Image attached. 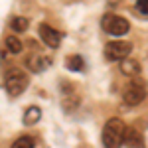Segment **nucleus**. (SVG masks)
<instances>
[{"mask_svg": "<svg viewBox=\"0 0 148 148\" xmlns=\"http://www.w3.org/2000/svg\"><path fill=\"white\" fill-rule=\"evenodd\" d=\"M126 126L121 119H111L103 128V146L105 148H121L125 138Z\"/></svg>", "mask_w": 148, "mask_h": 148, "instance_id": "obj_1", "label": "nucleus"}, {"mask_svg": "<svg viewBox=\"0 0 148 148\" xmlns=\"http://www.w3.org/2000/svg\"><path fill=\"white\" fill-rule=\"evenodd\" d=\"M28 85H30V79H28V75L22 69H18V67L8 69L6 79H4V89H6V93L10 97H20L28 89Z\"/></svg>", "mask_w": 148, "mask_h": 148, "instance_id": "obj_2", "label": "nucleus"}, {"mask_svg": "<svg viewBox=\"0 0 148 148\" xmlns=\"http://www.w3.org/2000/svg\"><path fill=\"white\" fill-rule=\"evenodd\" d=\"M101 28L111 36H125L130 30V24L126 22L123 16H116V14H105L101 20Z\"/></svg>", "mask_w": 148, "mask_h": 148, "instance_id": "obj_3", "label": "nucleus"}, {"mask_svg": "<svg viewBox=\"0 0 148 148\" xmlns=\"http://www.w3.org/2000/svg\"><path fill=\"white\" fill-rule=\"evenodd\" d=\"M146 97V85L140 83V81H130L128 85H125L123 89V101L128 105V107H136L144 101Z\"/></svg>", "mask_w": 148, "mask_h": 148, "instance_id": "obj_4", "label": "nucleus"}, {"mask_svg": "<svg viewBox=\"0 0 148 148\" xmlns=\"http://www.w3.org/2000/svg\"><path fill=\"white\" fill-rule=\"evenodd\" d=\"M130 51H132V44L125 40H114L105 46V57L111 61H123L125 57L130 56Z\"/></svg>", "mask_w": 148, "mask_h": 148, "instance_id": "obj_5", "label": "nucleus"}, {"mask_svg": "<svg viewBox=\"0 0 148 148\" xmlns=\"http://www.w3.org/2000/svg\"><path fill=\"white\" fill-rule=\"evenodd\" d=\"M24 63H26V67L30 69V71L42 73V71H46V69L51 65V57L44 56V53H28Z\"/></svg>", "mask_w": 148, "mask_h": 148, "instance_id": "obj_6", "label": "nucleus"}, {"mask_svg": "<svg viewBox=\"0 0 148 148\" xmlns=\"http://www.w3.org/2000/svg\"><path fill=\"white\" fill-rule=\"evenodd\" d=\"M38 32H40L42 42H44L47 47H51V49L59 47V44H61V34H59L57 30H53V28H51V26H47V24H40Z\"/></svg>", "mask_w": 148, "mask_h": 148, "instance_id": "obj_7", "label": "nucleus"}, {"mask_svg": "<svg viewBox=\"0 0 148 148\" xmlns=\"http://www.w3.org/2000/svg\"><path fill=\"white\" fill-rule=\"evenodd\" d=\"M123 144H126V148H146L144 136H142V132H138L136 128H126Z\"/></svg>", "mask_w": 148, "mask_h": 148, "instance_id": "obj_8", "label": "nucleus"}, {"mask_svg": "<svg viewBox=\"0 0 148 148\" xmlns=\"http://www.w3.org/2000/svg\"><path fill=\"white\" fill-rule=\"evenodd\" d=\"M140 63H138L136 59H132V57H125L123 61H121V71L125 73V75H138L140 73Z\"/></svg>", "mask_w": 148, "mask_h": 148, "instance_id": "obj_9", "label": "nucleus"}, {"mask_svg": "<svg viewBox=\"0 0 148 148\" xmlns=\"http://www.w3.org/2000/svg\"><path fill=\"white\" fill-rule=\"evenodd\" d=\"M40 116H42V109L40 107H30L26 113H24V125H28V126H32L36 125L38 121H40Z\"/></svg>", "mask_w": 148, "mask_h": 148, "instance_id": "obj_10", "label": "nucleus"}, {"mask_svg": "<svg viewBox=\"0 0 148 148\" xmlns=\"http://www.w3.org/2000/svg\"><path fill=\"white\" fill-rule=\"evenodd\" d=\"M65 67L71 69V71H83V69H85V61H83L81 56L73 53V56H69L67 59H65Z\"/></svg>", "mask_w": 148, "mask_h": 148, "instance_id": "obj_11", "label": "nucleus"}, {"mask_svg": "<svg viewBox=\"0 0 148 148\" xmlns=\"http://www.w3.org/2000/svg\"><path fill=\"white\" fill-rule=\"evenodd\" d=\"M6 49H8L10 53H14V56L22 53V42H20V38L8 36V38H6Z\"/></svg>", "mask_w": 148, "mask_h": 148, "instance_id": "obj_12", "label": "nucleus"}, {"mask_svg": "<svg viewBox=\"0 0 148 148\" xmlns=\"http://www.w3.org/2000/svg\"><path fill=\"white\" fill-rule=\"evenodd\" d=\"M28 26H30V22H28V18H24V16H16V18H12V22H10V28L14 32H20V34L28 30Z\"/></svg>", "mask_w": 148, "mask_h": 148, "instance_id": "obj_13", "label": "nucleus"}, {"mask_svg": "<svg viewBox=\"0 0 148 148\" xmlns=\"http://www.w3.org/2000/svg\"><path fill=\"white\" fill-rule=\"evenodd\" d=\"M12 148H36V142L30 136H20L18 140H14Z\"/></svg>", "mask_w": 148, "mask_h": 148, "instance_id": "obj_14", "label": "nucleus"}, {"mask_svg": "<svg viewBox=\"0 0 148 148\" xmlns=\"http://www.w3.org/2000/svg\"><path fill=\"white\" fill-rule=\"evenodd\" d=\"M136 10L148 16V0H136Z\"/></svg>", "mask_w": 148, "mask_h": 148, "instance_id": "obj_15", "label": "nucleus"}]
</instances>
